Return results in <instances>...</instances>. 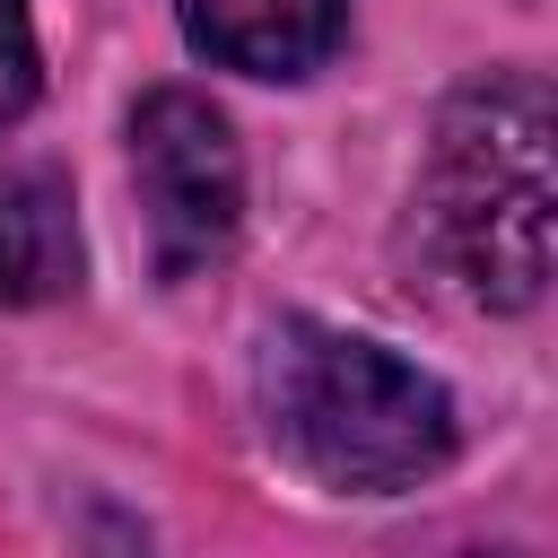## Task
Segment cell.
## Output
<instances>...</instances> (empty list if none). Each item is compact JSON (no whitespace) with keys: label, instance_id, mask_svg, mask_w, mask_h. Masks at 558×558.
Masks as SVG:
<instances>
[{"label":"cell","instance_id":"1","mask_svg":"<svg viewBox=\"0 0 558 558\" xmlns=\"http://www.w3.org/2000/svg\"><path fill=\"white\" fill-rule=\"evenodd\" d=\"M262 418L270 445L314 471L323 488H410L453 453V401L427 366L392 357L384 340L331 323H279L262 349Z\"/></svg>","mask_w":558,"mask_h":558},{"label":"cell","instance_id":"2","mask_svg":"<svg viewBox=\"0 0 558 558\" xmlns=\"http://www.w3.org/2000/svg\"><path fill=\"white\" fill-rule=\"evenodd\" d=\"M549 87L532 70H497L480 87H462L436 122V166H427V201H436V235L445 262L471 279L480 305L514 314L549 288Z\"/></svg>","mask_w":558,"mask_h":558},{"label":"cell","instance_id":"3","mask_svg":"<svg viewBox=\"0 0 558 558\" xmlns=\"http://www.w3.org/2000/svg\"><path fill=\"white\" fill-rule=\"evenodd\" d=\"M131 174H140V209H148V253L166 279L209 270L235 244L244 218V157L235 131L209 96L192 87H157L131 113Z\"/></svg>","mask_w":558,"mask_h":558},{"label":"cell","instance_id":"4","mask_svg":"<svg viewBox=\"0 0 558 558\" xmlns=\"http://www.w3.org/2000/svg\"><path fill=\"white\" fill-rule=\"evenodd\" d=\"M201 61L244 78H305L340 52L349 0H174Z\"/></svg>","mask_w":558,"mask_h":558},{"label":"cell","instance_id":"5","mask_svg":"<svg viewBox=\"0 0 558 558\" xmlns=\"http://www.w3.org/2000/svg\"><path fill=\"white\" fill-rule=\"evenodd\" d=\"M78 279V209L52 166H0V305H44Z\"/></svg>","mask_w":558,"mask_h":558},{"label":"cell","instance_id":"6","mask_svg":"<svg viewBox=\"0 0 558 558\" xmlns=\"http://www.w3.org/2000/svg\"><path fill=\"white\" fill-rule=\"evenodd\" d=\"M35 105V26L26 0H0V131Z\"/></svg>","mask_w":558,"mask_h":558}]
</instances>
